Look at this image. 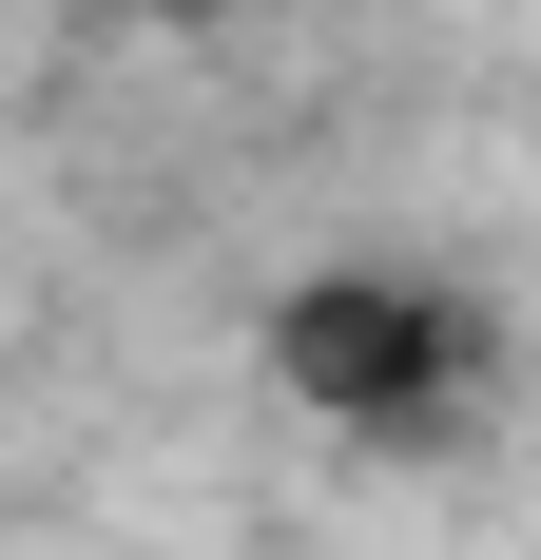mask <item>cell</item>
Returning a JSON list of instances; mask_svg holds the SVG:
<instances>
[{"mask_svg":"<svg viewBox=\"0 0 541 560\" xmlns=\"http://www.w3.org/2000/svg\"><path fill=\"white\" fill-rule=\"evenodd\" d=\"M270 387L310 406L329 445H387V464H445L503 425V310L445 271H387V252H348V271H290L270 290Z\"/></svg>","mask_w":541,"mask_h":560,"instance_id":"6da1fadb","label":"cell"},{"mask_svg":"<svg viewBox=\"0 0 541 560\" xmlns=\"http://www.w3.org/2000/svg\"><path fill=\"white\" fill-rule=\"evenodd\" d=\"M78 20H136V39H194V20H232V0H78Z\"/></svg>","mask_w":541,"mask_h":560,"instance_id":"7a4b0ae2","label":"cell"}]
</instances>
